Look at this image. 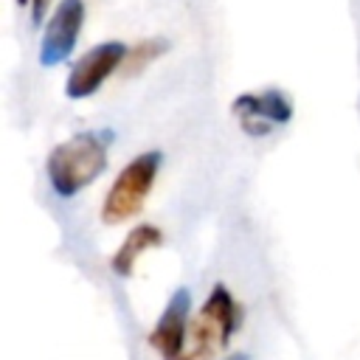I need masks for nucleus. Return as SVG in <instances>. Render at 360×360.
<instances>
[{
	"mask_svg": "<svg viewBox=\"0 0 360 360\" xmlns=\"http://www.w3.org/2000/svg\"><path fill=\"white\" fill-rule=\"evenodd\" d=\"M191 312V292L186 287H177L172 298L166 301L160 318L155 321L149 332V346L163 357V360H183L186 352V338H188V318Z\"/></svg>",
	"mask_w": 360,
	"mask_h": 360,
	"instance_id": "nucleus-6",
	"label": "nucleus"
},
{
	"mask_svg": "<svg viewBox=\"0 0 360 360\" xmlns=\"http://www.w3.org/2000/svg\"><path fill=\"white\" fill-rule=\"evenodd\" d=\"M242 323V307L225 284H214L202 309L188 323L183 360H208L219 354Z\"/></svg>",
	"mask_w": 360,
	"mask_h": 360,
	"instance_id": "nucleus-2",
	"label": "nucleus"
},
{
	"mask_svg": "<svg viewBox=\"0 0 360 360\" xmlns=\"http://www.w3.org/2000/svg\"><path fill=\"white\" fill-rule=\"evenodd\" d=\"M158 169H160V152H143V155L132 158L118 172L112 186L107 188L104 202H101V219L107 225H118V222L132 219L143 208V202L155 186Z\"/></svg>",
	"mask_w": 360,
	"mask_h": 360,
	"instance_id": "nucleus-3",
	"label": "nucleus"
},
{
	"mask_svg": "<svg viewBox=\"0 0 360 360\" xmlns=\"http://www.w3.org/2000/svg\"><path fill=\"white\" fill-rule=\"evenodd\" d=\"M112 132H76L51 149L45 172L56 197H73L107 169V146Z\"/></svg>",
	"mask_w": 360,
	"mask_h": 360,
	"instance_id": "nucleus-1",
	"label": "nucleus"
},
{
	"mask_svg": "<svg viewBox=\"0 0 360 360\" xmlns=\"http://www.w3.org/2000/svg\"><path fill=\"white\" fill-rule=\"evenodd\" d=\"M169 51V39H146V42H138L129 53H127V59H124V73L127 76H132V73H141L152 59H158L160 53H166Z\"/></svg>",
	"mask_w": 360,
	"mask_h": 360,
	"instance_id": "nucleus-9",
	"label": "nucleus"
},
{
	"mask_svg": "<svg viewBox=\"0 0 360 360\" xmlns=\"http://www.w3.org/2000/svg\"><path fill=\"white\" fill-rule=\"evenodd\" d=\"M127 53H129L127 45L112 39V42H98L84 56H79V62L73 65V70H70V76L65 82L68 98H87V96H93L107 82V76H112L124 65Z\"/></svg>",
	"mask_w": 360,
	"mask_h": 360,
	"instance_id": "nucleus-4",
	"label": "nucleus"
},
{
	"mask_svg": "<svg viewBox=\"0 0 360 360\" xmlns=\"http://www.w3.org/2000/svg\"><path fill=\"white\" fill-rule=\"evenodd\" d=\"M225 360H248L245 354H231V357H225Z\"/></svg>",
	"mask_w": 360,
	"mask_h": 360,
	"instance_id": "nucleus-11",
	"label": "nucleus"
},
{
	"mask_svg": "<svg viewBox=\"0 0 360 360\" xmlns=\"http://www.w3.org/2000/svg\"><path fill=\"white\" fill-rule=\"evenodd\" d=\"M231 112L239 118L242 129L253 138L267 135L273 127H281L292 118V101L281 90L264 93H242L233 98Z\"/></svg>",
	"mask_w": 360,
	"mask_h": 360,
	"instance_id": "nucleus-5",
	"label": "nucleus"
},
{
	"mask_svg": "<svg viewBox=\"0 0 360 360\" xmlns=\"http://www.w3.org/2000/svg\"><path fill=\"white\" fill-rule=\"evenodd\" d=\"M82 22H84V3L82 0H59V6L53 8V14L45 25L42 42H39V65H45V68L62 65L79 39Z\"/></svg>",
	"mask_w": 360,
	"mask_h": 360,
	"instance_id": "nucleus-7",
	"label": "nucleus"
},
{
	"mask_svg": "<svg viewBox=\"0 0 360 360\" xmlns=\"http://www.w3.org/2000/svg\"><path fill=\"white\" fill-rule=\"evenodd\" d=\"M51 0H31V17H34V22H39L42 20V14H45V6H48Z\"/></svg>",
	"mask_w": 360,
	"mask_h": 360,
	"instance_id": "nucleus-10",
	"label": "nucleus"
},
{
	"mask_svg": "<svg viewBox=\"0 0 360 360\" xmlns=\"http://www.w3.org/2000/svg\"><path fill=\"white\" fill-rule=\"evenodd\" d=\"M163 242V233H160V228H155V225H149V222H143V225H135L127 236H124V242H121V248L112 253V259H110V267H112V273L115 276H121V278H127V276H132V270H135V262L146 253V250H152V248H158Z\"/></svg>",
	"mask_w": 360,
	"mask_h": 360,
	"instance_id": "nucleus-8",
	"label": "nucleus"
},
{
	"mask_svg": "<svg viewBox=\"0 0 360 360\" xmlns=\"http://www.w3.org/2000/svg\"><path fill=\"white\" fill-rule=\"evenodd\" d=\"M17 3H20V6H22V3H31V0H17Z\"/></svg>",
	"mask_w": 360,
	"mask_h": 360,
	"instance_id": "nucleus-12",
	"label": "nucleus"
}]
</instances>
